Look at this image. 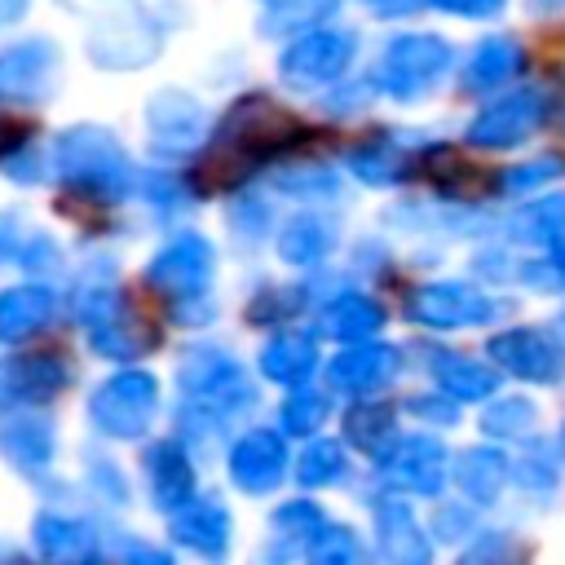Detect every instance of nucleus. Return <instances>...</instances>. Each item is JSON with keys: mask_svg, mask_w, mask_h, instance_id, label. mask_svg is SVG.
<instances>
[{"mask_svg": "<svg viewBox=\"0 0 565 565\" xmlns=\"http://www.w3.org/2000/svg\"><path fill=\"white\" fill-rule=\"evenodd\" d=\"M300 132H305L300 119L282 102H274L265 93L238 97L225 110L212 146L199 159V190H221V185H234V181L252 177L265 159L296 146Z\"/></svg>", "mask_w": 565, "mask_h": 565, "instance_id": "obj_1", "label": "nucleus"}, {"mask_svg": "<svg viewBox=\"0 0 565 565\" xmlns=\"http://www.w3.org/2000/svg\"><path fill=\"white\" fill-rule=\"evenodd\" d=\"M49 168L84 203H124L141 181L132 159H128V150H124V141L102 124L62 128L53 137Z\"/></svg>", "mask_w": 565, "mask_h": 565, "instance_id": "obj_2", "label": "nucleus"}, {"mask_svg": "<svg viewBox=\"0 0 565 565\" xmlns=\"http://www.w3.org/2000/svg\"><path fill=\"white\" fill-rule=\"evenodd\" d=\"M177 388H181V424L199 428L203 437L221 433L256 402V388H252L243 362L216 344H194L181 353Z\"/></svg>", "mask_w": 565, "mask_h": 565, "instance_id": "obj_3", "label": "nucleus"}, {"mask_svg": "<svg viewBox=\"0 0 565 565\" xmlns=\"http://www.w3.org/2000/svg\"><path fill=\"white\" fill-rule=\"evenodd\" d=\"M212 278H216V247L194 230L172 234L141 269V282L168 300V313L181 327H203L216 318Z\"/></svg>", "mask_w": 565, "mask_h": 565, "instance_id": "obj_4", "label": "nucleus"}, {"mask_svg": "<svg viewBox=\"0 0 565 565\" xmlns=\"http://www.w3.org/2000/svg\"><path fill=\"white\" fill-rule=\"evenodd\" d=\"M75 322L88 340V349L97 358L110 362H132L146 358L159 344V327L141 313V305L110 278L102 282H84L75 291Z\"/></svg>", "mask_w": 565, "mask_h": 565, "instance_id": "obj_5", "label": "nucleus"}, {"mask_svg": "<svg viewBox=\"0 0 565 565\" xmlns=\"http://www.w3.org/2000/svg\"><path fill=\"white\" fill-rule=\"evenodd\" d=\"M154 415H159V380L141 366H124L106 375L84 402L88 428L106 441H141Z\"/></svg>", "mask_w": 565, "mask_h": 565, "instance_id": "obj_6", "label": "nucleus"}, {"mask_svg": "<svg viewBox=\"0 0 565 565\" xmlns=\"http://www.w3.org/2000/svg\"><path fill=\"white\" fill-rule=\"evenodd\" d=\"M450 71V44L433 31H406L384 44V57L375 66V88L393 102H419L428 97Z\"/></svg>", "mask_w": 565, "mask_h": 565, "instance_id": "obj_7", "label": "nucleus"}, {"mask_svg": "<svg viewBox=\"0 0 565 565\" xmlns=\"http://www.w3.org/2000/svg\"><path fill=\"white\" fill-rule=\"evenodd\" d=\"M503 309L508 305L499 296H490L486 287L463 282V278H433V282L411 287V296H406V318L419 322V327H433V331L486 327Z\"/></svg>", "mask_w": 565, "mask_h": 565, "instance_id": "obj_8", "label": "nucleus"}, {"mask_svg": "<svg viewBox=\"0 0 565 565\" xmlns=\"http://www.w3.org/2000/svg\"><path fill=\"white\" fill-rule=\"evenodd\" d=\"M159 44H163V35H159L154 18L141 9L102 13L84 35V49L102 71H141L159 57Z\"/></svg>", "mask_w": 565, "mask_h": 565, "instance_id": "obj_9", "label": "nucleus"}, {"mask_svg": "<svg viewBox=\"0 0 565 565\" xmlns=\"http://www.w3.org/2000/svg\"><path fill=\"white\" fill-rule=\"evenodd\" d=\"M358 53V35L344 26H313L305 35H296L282 53H278V75L287 88H327L335 84Z\"/></svg>", "mask_w": 565, "mask_h": 565, "instance_id": "obj_10", "label": "nucleus"}, {"mask_svg": "<svg viewBox=\"0 0 565 565\" xmlns=\"http://www.w3.org/2000/svg\"><path fill=\"white\" fill-rule=\"evenodd\" d=\"M490 362L525 384H556L565 380V344L547 327H503L486 340Z\"/></svg>", "mask_w": 565, "mask_h": 565, "instance_id": "obj_11", "label": "nucleus"}, {"mask_svg": "<svg viewBox=\"0 0 565 565\" xmlns=\"http://www.w3.org/2000/svg\"><path fill=\"white\" fill-rule=\"evenodd\" d=\"M146 132H150L154 154L185 159V154H194L207 141L212 115H207V106L194 93H185V88H159L146 102Z\"/></svg>", "mask_w": 565, "mask_h": 565, "instance_id": "obj_12", "label": "nucleus"}, {"mask_svg": "<svg viewBox=\"0 0 565 565\" xmlns=\"http://www.w3.org/2000/svg\"><path fill=\"white\" fill-rule=\"evenodd\" d=\"M62 71V49L44 35H26L0 49V102L4 106H40L53 97Z\"/></svg>", "mask_w": 565, "mask_h": 565, "instance_id": "obj_13", "label": "nucleus"}, {"mask_svg": "<svg viewBox=\"0 0 565 565\" xmlns=\"http://www.w3.org/2000/svg\"><path fill=\"white\" fill-rule=\"evenodd\" d=\"M71 380H75V366L57 349L4 353L0 358V411H26L40 402H53Z\"/></svg>", "mask_w": 565, "mask_h": 565, "instance_id": "obj_14", "label": "nucleus"}, {"mask_svg": "<svg viewBox=\"0 0 565 565\" xmlns=\"http://www.w3.org/2000/svg\"><path fill=\"white\" fill-rule=\"evenodd\" d=\"M547 119V93L543 88H512L499 102H490L486 110H477L468 119V146L481 150H508L521 146L525 137H534Z\"/></svg>", "mask_w": 565, "mask_h": 565, "instance_id": "obj_15", "label": "nucleus"}, {"mask_svg": "<svg viewBox=\"0 0 565 565\" xmlns=\"http://www.w3.org/2000/svg\"><path fill=\"white\" fill-rule=\"evenodd\" d=\"M402 371V349L384 344V340H362V344H344L331 362H327V388L340 397H375L384 393Z\"/></svg>", "mask_w": 565, "mask_h": 565, "instance_id": "obj_16", "label": "nucleus"}, {"mask_svg": "<svg viewBox=\"0 0 565 565\" xmlns=\"http://www.w3.org/2000/svg\"><path fill=\"white\" fill-rule=\"evenodd\" d=\"M291 468V455H287V441L282 433L274 428H247L243 437H234L230 455H225V472L234 481V490L260 499V494H274L278 481L287 477Z\"/></svg>", "mask_w": 565, "mask_h": 565, "instance_id": "obj_17", "label": "nucleus"}, {"mask_svg": "<svg viewBox=\"0 0 565 565\" xmlns=\"http://www.w3.org/2000/svg\"><path fill=\"white\" fill-rule=\"evenodd\" d=\"M380 468L397 494L437 499L446 490V477H450V455L433 433H411V437L402 433V441L388 450V459Z\"/></svg>", "mask_w": 565, "mask_h": 565, "instance_id": "obj_18", "label": "nucleus"}, {"mask_svg": "<svg viewBox=\"0 0 565 565\" xmlns=\"http://www.w3.org/2000/svg\"><path fill=\"white\" fill-rule=\"evenodd\" d=\"M371 521H375V556H380V565H433V539L415 521L406 494H397V490L375 494Z\"/></svg>", "mask_w": 565, "mask_h": 565, "instance_id": "obj_19", "label": "nucleus"}, {"mask_svg": "<svg viewBox=\"0 0 565 565\" xmlns=\"http://www.w3.org/2000/svg\"><path fill=\"white\" fill-rule=\"evenodd\" d=\"M172 543L194 552L207 565H221L234 543V516L216 494H194L185 508L172 512Z\"/></svg>", "mask_w": 565, "mask_h": 565, "instance_id": "obj_20", "label": "nucleus"}, {"mask_svg": "<svg viewBox=\"0 0 565 565\" xmlns=\"http://www.w3.org/2000/svg\"><path fill=\"white\" fill-rule=\"evenodd\" d=\"M141 472H146V490H150V503L159 512H177L185 508L194 494H199V472H194V459L190 450L177 441V437H163V441H150L146 455H141Z\"/></svg>", "mask_w": 565, "mask_h": 565, "instance_id": "obj_21", "label": "nucleus"}, {"mask_svg": "<svg viewBox=\"0 0 565 565\" xmlns=\"http://www.w3.org/2000/svg\"><path fill=\"white\" fill-rule=\"evenodd\" d=\"M35 552L44 565H97L102 561V539L93 530V521L75 516V512H57L44 508L31 525Z\"/></svg>", "mask_w": 565, "mask_h": 565, "instance_id": "obj_22", "label": "nucleus"}, {"mask_svg": "<svg viewBox=\"0 0 565 565\" xmlns=\"http://www.w3.org/2000/svg\"><path fill=\"white\" fill-rule=\"evenodd\" d=\"M57 455V428L44 415L9 411L0 419V459L22 477H44Z\"/></svg>", "mask_w": 565, "mask_h": 565, "instance_id": "obj_23", "label": "nucleus"}, {"mask_svg": "<svg viewBox=\"0 0 565 565\" xmlns=\"http://www.w3.org/2000/svg\"><path fill=\"white\" fill-rule=\"evenodd\" d=\"M428 375H433V388L446 393L450 402H490L499 388V366L459 349H437L428 358Z\"/></svg>", "mask_w": 565, "mask_h": 565, "instance_id": "obj_24", "label": "nucleus"}, {"mask_svg": "<svg viewBox=\"0 0 565 565\" xmlns=\"http://www.w3.org/2000/svg\"><path fill=\"white\" fill-rule=\"evenodd\" d=\"M344 163H349V172H353L362 185H375V190L402 185V181L411 177V168H415V141L402 137V132H380V137L353 146V150L344 154Z\"/></svg>", "mask_w": 565, "mask_h": 565, "instance_id": "obj_25", "label": "nucleus"}, {"mask_svg": "<svg viewBox=\"0 0 565 565\" xmlns=\"http://www.w3.org/2000/svg\"><path fill=\"white\" fill-rule=\"evenodd\" d=\"M57 313V291L49 282H13L0 291V344H22L44 331Z\"/></svg>", "mask_w": 565, "mask_h": 565, "instance_id": "obj_26", "label": "nucleus"}, {"mask_svg": "<svg viewBox=\"0 0 565 565\" xmlns=\"http://www.w3.org/2000/svg\"><path fill=\"white\" fill-rule=\"evenodd\" d=\"M256 366H260V375L274 380V384H291V388L309 384V375L318 371V340H313V331H296V327L274 331V335L260 344Z\"/></svg>", "mask_w": 565, "mask_h": 565, "instance_id": "obj_27", "label": "nucleus"}, {"mask_svg": "<svg viewBox=\"0 0 565 565\" xmlns=\"http://www.w3.org/2000/svg\"><path fill=\"white\" fill-rule=\"evenodd\" d=\"M512 481V459L499 450V446H468L459 459H455V486L463 490L468 503L477 508H490L503 499Z\"/></svg>", "mask_w": 565, "mask_h": 565, "instance_id": "obj_28", "label": "nucleus"}, {"mask_svg": "<svg viewBox=\"0 0 565 565\" xmlns=\"http://www.w3.org/2000/svg\"><path fill=\"white\" fill-rule=\"evenodd\" d=\"M384 322H388V313H384V305H380L371 291H340V296H331V300L322 305V313H318L322 335L344 340V344L371 340Z\"/></svg>", "mask_w": 565, "mask_h": 565, "instance_id": "obj_29", "label": "nucleus"}, {"mask_svg": "<svg viewBox=\"0 0 565 565\" xmlns=\"http://www.w3.org/2000/svg\"><path fill=\"white\" fill-rule=\"evenodd\" d=\"M274 247H278V260H282V265L313 269V265H322V260L335 252V225H331V216H322V212H296V216L278 230Z\"/></svg>", "mask_w": 565, "mask_h": 565, "instance_id": "obj_30", "label": "nucleus"}, {"mask_svg": "<svg viewBox=\"0 0 565 565\" xmlns=\"http://www.w3.org/2000/svg\"><path fill=\"white\" fill-rule=\"evenodd\" d=\"M344 441L358 446L362 455H371L375 463H384L388 450L402 441V428H397L393 406L371 402V397L358 402V406H349V415H344Z\"/></svg>", "mask_w": 565, "mask_h": 565, "instance_id": "obj_31", "label": "nucleus"}, {"mask_svg": "<svg viewBox=\"0 0 565 565\" xmlns=\"http://www.w3.org/2000/svg\"><path fill=\"white\" fill-rule=\"evenodd\" d=\"M508 238L512 243H530V247H552L565 238V190H547L530 203H521L508 216Z\"/></svg>", "mask_w": 565, "mask_h": 565, "instance_id": "obj_32", "label": "nucleus"}, {"mask_svg": "<svg viewBox=\"0 0 565 565\" xmlns=\"http://www.w3.org/2000/svg\"><path fill=\"white\" fill-rule=\"evenodd\" d=\"M521 44L508 40V35H490L472 49L468 66H463V88L468 93H490V88H503L516 71H521Z\"/></svg>", "mask_w": 565, "mask_h": 565, "instance_id": "obj_33", "label": "nucleus"}, {"mask_svg": "<svg viewBox=\"0 0 565 565\" xmlns=\"http://www.w3.org/2000/svg\"><path fill=\"white\" fill-rule=\"evenodd\" d=\"M539 406L521 393H508V397H490V406L481 411V433L494 437V441H530L539 437Z\"/></svg>", "mask_w": 565, "mask_h": 565, "instance_id": "obj_34", "label": "nucleus"}, {"mask_svg": "<svg viewBox=\"0 0 565 565\" xmlns=\"http://www.w3.org/2000/svg\"><path fill=\"white\" fill-rule=\"evenodd\" d=\"M260 4V35H300L327 22L340 0H256Z\"/></svg>", "mask_w": 565, "mask_h": 565, "instance_id": "obj_35", "label": "nucleus"}, {"mask_svg": "<svg viewBox=\"0 0 565 565\" xmlns=\"http://www.w3.org/2000/svg\"><path fill=\"white\" fill-rule=\"evenodd\" d=\"M344 477H349V450L335 437H313L296 459V486L305 490H327Z\"/></svg>", "mask_w": 565, "mask_h": 565, "instance_id": "obj_36", "label": "nucleus"}, {"mask_svg": "<svg viewBox=\"0 0 565 565\" xmlns=\"http://www.w3.org/2000/svg\"><path fill=\"white\" fill-rule=\"evenodd\" d=\"M512 481L530 494H547L561 481V450L547 446L543 437L521 441V455H512Z\"/></svg>", "mask_w": 565, "mask_h": 565, "instance_id": "obj_37", "label": "nucleus"}, {"mask_svg": "<svg viewBox=\"0 0 565 565\" xmlns=\"http://www.w3.org/2000/svg\"><path fill=\"white\" fill-rule=\"evenodd\" d=\"M327 415H331V393L309 388V384L291 388V393L282 397V406H278V424H282V433H291V437H313V433L327 424Z\"/></svg>", "mask_w": 565, "mask_h": 565, "instance_id": "obj_38", "label": "nucleus"}, {"mask_svg": "<svg viewBox=\"0 0 565 565\" xmlns=\"http://www.w3.org/2000/svg\"><path fill=\"white\" fill-rule=\"evenodd\" d=\"M305 565H371V556H366V543L358 539V530L344 525V521H335V525H327L309 543Z\"/></svg>", "mask_w": 565, "mask_h": 565, "instance_id": "obj_39", "label": "nucleus"}, {"mask_svg": "<svg viewBox=\"0 0 565 565\" xmlns=\"http://www.w3.org/2000/svg\"><path fill=\"white\" fill-rule=\"evenodd\" d=\"M274 190L291 194V199H331L340 194V177L327 163H291L274 172Z\"/></svg>", "mask_w": 565, "mask_h": 565, "instance_id": "obj_40", "label": "nucleus"}, {"mask_svg": "<svg viewBox=\"0 0 565 565\" xmlns=\"http://www.w3.org/2000/svg\"><path fill=\"white\" fill-rule=\"evenodd\" d=\"M459 565H525V547L512 530H481L459 552Z\"/></svg>", "mask_w": 565, "mask_h": 565, "instance_id": "obj_41", "label": "nucleus"}, {"mask_svg": "<svg viewBox=\"0 0 565 565\" xmlns=\"http://www.w3.org/2000/svg\"><path fill=\"white\" fill-rule=\"evenodd\" d=\"M556 177H565V159L561 154H539V159H525V163L508 168L499 177V190L503 194H534V190H547Z\"/></svg>", "mask_w": 565, "mask_h": 565, "instance_id": "obj_42", "label": "nucleus"}, {"mask_svg": "<svg viewBox=\"0 0 565 565\" xmlns=\"http://www.w3.org/2000/svg\"><path fill=\"white\" fill-rule=\"evenodd\" d=\"M516 278L534 291H565V238L534 260H516Z\"/></svg>", "mask_w": 565, "mask_h": 565, "instance_id": "obj_43", "label": "nucleus"}, {"mask_svg": "<svg viewBox=\"0 0 565 565\" xmlns=\"http://www.w3.org/2000/svg\"><path fill=\"white\" fill-rule=\"evenodd\" d=\"M406 411L415 415V419H424V424H441V428H450V424H459V402H450L446 393H419V397H411L406 402Z\"/></svg>", "mask_w": 565, "mask_h": 565, "instance_id": "obj_44", "label": "nucleus"}, {"mask_svg": "<svg viewBox=\"0 0 565 565\" xmlns=\"http://www.w3.org/2000/svg\"><path fill=\"white\" fill-rule=\"evenodd\" d=\"M137 190H141V194H146V203H150V207H159V212H172V207H181V203L190 199L181 181H172V177H159V172L141 177V181H137Z\"/></svg>", "mask_w": 565, "mask_h": 565, "instance_id": "obj_45", "label": "nucleus"}, {"mask_svg": "<svg viewBox=\"0 0 565 565\" xmlns=\"http://www.w3.org/2000/svg\"><path fill=\"white\" fill-rule=\"evenodd\" d=\"M84 477H88V490H102V499H110V503H124V499H128V486H124V477L115 472L110 459L93 455V459L84 463Z\"/></svg>", "mask_w": 565, "mask_h": 565, "instance_id": "obj_46", "label": "nucleus"}, {"mask_svg": "<svg viewBox=\"0 0 565 565\" xmlns=\"http://www.w3.org/2000/svg\"><path fill=\"white\" fill-rule=\"evenodd\" d=\"M468 530H472V512H468V508H455V503H441V508H437L433 534H437L441 543H455V539H463Z\"/></svg>", "mask_w": 565, "mask_h": 565, "instance_id": "obj_47", "label": "nucleus"}, {"mask_svg": "<svg viewBox=\"0 0 565 565\" xmlns=\"http://www.w3.org/2000/svg\"><path fill=\"white\" fill-rule=\"evenodd\" d=\"M433 9H441V13H455V18H499L503 13V4L508 0H428Z\"/></svg>", "mask_w": 565, "mask_h": 565, "instance_id": "obj_48", "label": "nucleus"}, {"mask_svg": "<svg viewBox=\"0 0 565 565\" xmlns=\"http://www.w3.org/2000/svg\"><path fill=\"white\" fill-rule=\"evenodd\" d=\"M119 565H172V556H168L163 547H154V543L128 539V543L119 547Z\"/></svg>", "mask_w": 565, "mask_h": 565, "instance_id": "obj_49", "label": "nucleus"}, {"mask_svg": "<svg viewBox=\"0 0 565 565\" xmlns=\"http://www.w3.org/2000/svg\"><path fill=\"white\" fill-rule=\"evenodd\" d=\"M22 146H26V141H22V128H18L13 119L0 115V159H9V154L22 150Z\"/></svg>", "mask_w": 565, "mask_h": 565, "instance_id": "obj_50", "label": "nucleus"}, {"mask_svg": "<svg viewBox=\"0 0 565 565\" xmlns=\"http://www.w3.org/2000/svg\"><path fill=\"white\" fill-rule=\"evenodd\" d=\"M366 4H371L380 18H402V13H411L419 0H366Z\"/></svg>", "mask_w": 565, "mask_h": 565, "instance_id": "obj_51", "label": "nucleus"}, {"mask_svg": "<svg viewBox=\"0 0 565 565\" xmlns=\"http://www.w3.org/2000/svg\"><path fill=\"white\" fill-rule=\"evenodd\" d=\"M26 4H31V0H0V31L13 26V22L26 13Z\"/></svg>", "mask_w": 565, "mask_h": 565, "instance_id": "obj_52", "label": "nucleus"}, {"mask_svg": "<svg viewBox=\"0 0 565 565\" xmlns=\"http://www.w3.org/2000/svg\"><path fill=\"white\" fill-rule=\"evenodd\" d=\"M561 450H565V433H561Z\"/></svg>", "mask_w": 565, "mask_h": 565, "instance_id": "obj_53", "label": "nucleus"}]
</instances>
